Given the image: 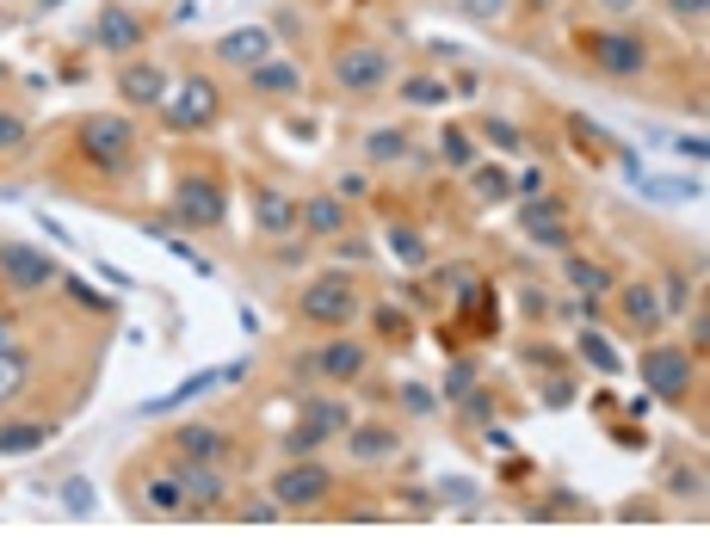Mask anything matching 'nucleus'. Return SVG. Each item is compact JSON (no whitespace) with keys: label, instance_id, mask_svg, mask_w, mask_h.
<instances>
[{"label":"nucleus","instance_id":"f257e3e1","mask_svg":"<svg viewBox=\"0 0 710 555\" xmlns=\"http://www.w3.org/2000/svg\"><path fill=\"white\" fill-rule=\"evenodd\" d=\"M136 123L124 118V111H87V118L75 123V154L87 161V167H99L106 179H118V173L136 167Z\"/></svg>","mask_w":710,"mask_h":555},{"label":"nucleus","instance_id":"f03ea898","mask_svg":"<svg viewBox=\"0 0 710 555\" xmlns=\"http://www.w3.org/2000/svg\"><path fill=\"white\" fill-rule=\"evenodd\" d=\"M636 377H643L648 401L686 407L692 389H698V358L686 352V346H674V339H655V346H643V358H636Z\"/></svg>","mask_w":710,"mask_h":555},{"label":"nucleus","instance_id":"7ed1b4c3","mask_svg":"<svg viewBox=\"0 0 710 555\" xmlns=\"http://www.w3.org/2000/svg\"><path fill=\"white\" fill-rule=\"evenodd\" d=\"M359 315H364V296L347 272H321L297 291V322H309V327H328L334 334V327H352Z\"/></svg>","mask_w":710,"mask_h":555},{"label":"nucleus","instance_id":"20e7f679","mask_svg":"<svg viewBox=\"0 0 710 555\" xmlns=\"http://www.w3.org/2000/svg\"><path fill=\"white\" fill-rule=\"evenodd\" d=\"M581 56L605 80H643L648 62H655V44L643 31H581Z\"/></svg>","mask_w":710,"mask_h":555},{"label":"nucleus","instance_id":"39448f33","mask_svg":"<svg viewBox=\"0 0 710 555\" xmlns=\"http://www.w3.org/2000/svg\"><path fill=\"white\" fill-rule=\"evenodd\" d=\"M222 216H229V198H222V185L210 173H186L174 185V198H167V222H179L186 235L222 229Z\"/></svg>","mask_w":710,"mask_h":555},{"label":"nucleus","instance_id":"423d86ee","mask_svg":"<svg viewBox=\"0 0 710 555\" xmlns=\"http://www.w3.org/2000/svg\"><path fill=\"white\" fill-rule=\"evenodd\" d=\"M328 75L340 92H352V99H371V92L390 87V50L383 44H340L328 56Z\"/></svg>","mask_w":710,"mask_h":555},{"label":"nucleus","instance_id":"0eeeda50","mask_svg":"<svg viewBox=\"0 0 710 555\" xmlns=\"http://www.w3.org/2000/svg\"><path fill=\"white\" fill-rule=\"evenodd\" d=\"M272 500H278L284 512H316L321 500L334 493V469L316 457H284V469L272 476Z\"/></svg>","mask_w":710,"mask_h":555},{"label":"nucleus","instance_id":"6e6552de","mask_svg":"<svg viewBox=\"0 0 710 555\" xmlns=\"http://www.w3.org/2000/svg\"><path fill=\"white\" fill-rule=\"evenodd\" d=\"M161 118L174 123L179 137H198V130H210V123L222 118V92L210 75H186L167 99H161Z\"/></svg>","mask_w":710,"mask_h":555},{"label":"nucleus","instance_id":"1a4fd4ad","mask_svg":"<svg viewBox=\"0 0 710 555\" xmlns=\"http://www.w3.org/2000/svg\"><path fill=\"white\" fill-rule=\"evenodd\" d=\"M63 278V265H56V253L50 247H32V241H0V284L13 296H37L50 291Z\"/></svg>","mask_w":710,"mask_h":555},{"label":"nucleus","instance_id":"9d476101","mask_svg":"<svg viewBox=\"0 0 710 555\" xmlns=\"http://www.w3.org/2000/svg\"><path fill=\"white\" fill-rule=\"evenodd\" d=\"M94 44L106 50V56H118V62H130L142 44H149V25H142L136 13H130L124 0H106L94 13Z\"/></svg>","mask_w":710,"mask_h":555},{"label":"nucleus","instance_id":"9b49d317","mask_svg":"<svg viewBox=\"0 0 710 555\" xmlns=\"http://www.w3.org/2000/svg\"><path fill=\"white\" fill-rule=\"evenodd\" d=\"M316 370L328 377V383H359L364 370H371V346L352 339L347 327H334V334L316 346Z\"/></svg>","mask_w":710,"mask_h":555},{"label":"nucleus","instance_id":"f8f14e48","mask_svg":"<svg viewBox=\"0 0 710 555\" xmlns=\"http://www.w3.org/2000/svg\"><path fill=\"white\" fill-rule=\"evenodd\" d=\"M174 92V75L161 68V62H136L130 56L124 68H118V99L124 106H136V111H161V99Z\"/></svg>","mask_w":710,"mask_h":555},{"label":"nucleus","instance_id":"ddd939ff","mask_svg":"<svg viewBox=\"0 0 710 555\" xmlns=\"http://www.w3.org/2000/svg\"><path fill=\"white\" fill-rule=\"evenodd\" d=\"M253 229L272 235V241H291V235L303 229V198H291L278 185H260V192H253Z\"/></svg>","mask_w":710,"mask_h":555},{"label":"nucleus","instance_id":"4468645a","mask_svg":"<svg viewBox=\"0 0 710 555\" xmlns=\"http://www.w3.org/2000/svg\"><path fill=\"white\" fill-rule=\"evenodd\" d=\"M272 50H278V44H272L266 25H236V31H222L217 44H210V56H217L222 68H241V75H248V68H260Z\"/></svg>","mask_w":710,"mask_h":555},{"label":"nucleus","instance_id":"2eb2a0df","mask_svg":"<svg viewBox=\"0 0 710 555\" xmlns=\"http://www.w3.org/2000/svg\"><path fill=\"white\" fill-rule=\"evenodd\" d=\"M179 476H186V512H192V519H210V512L229 507L222 463H179Z\"/></svg>","mask_w":710,"mask_h":555},{"label":"nucleus","instance_id":"dca6fc26","mask_svg":"<svg viewBox=\"0 0 710 555\" xmlns=\"http://www.w3.org/2000/svg\"><path fill=\"white\" fill-rule=\"evenodd\" d=\"M142 512H155V519H192L186 512V476H179V463H161L142 476Z\"/></svg>","mask_w":710,"mask_h":555},{"label":"nucleus","instance_id":"f3484780","mask_svg":"<svg viewBox=\"0 0 710 555\" xmlns=\"http://www.w3.org/2000/svg\"><path fill=\"white\" fill-rule=\"evenodd\" d=\"M167 450H174V463H222L229 457V432L210 426V420H192V426H179L167 438Z\"/></svg>","mask_w":710,"mask_h":555},{"label":"nucleus","instance_id":"a211bd4d","mask_svg":"<svg viewBox=\"0 0 710 555\" xmlns=\"http://www.w3.org/2000/svg\"><path fill=\"white\" fill-rule=\"evenodd\" d=\"M618 315H624V327L631 334H662V296H655V284H624V291H612Z\"/></svg>","mask_w":710,"mask_h":555},{"label":"nucleus","instance_id":"6ab92c4d","mask_svg":"<svg viewBox=\"0 0 710 555\" xmlns=\"http://www.w3.org/2000/svg\"><path fill=\"white\" fill-rule=\"evenodd\" d=\"M340 438H347V457H352V463H390L395 450H402V432H395V426H383V420H364V426H347Z\"/></svg>","mask_w":710,"mask_h":555},{"label":"nucleus","instance_id":"aec40b11","mask_svg":"<svg viewBox=\"0 0 710 555\" xmlns=\"http://www.w3.org/2000/svg\"><path fill=\"white\" fill-rule=\"evenodd\" d=\"M248 92H253V99H297V92H303V68H297V62L266 56L260 68H248Z\"/></svg>","mask_w":710,"mask_h":555},{"label":"nucleus","instance_id":"412c9836","mask_svg":"<svg viewBox=\"0 0 710 555\" xmlns=\"http://www.w3.org/2000/svg\"><path fill=\"white\" fill-rule=\"evenodd\" d=\"M562 278H568V284H575V291H581V296H600V303H605V296L618 291L612 265L587 260V253H575V247H568V253H562Z\"/></svg>","mask_w":710,"mask_h":555},{"label":"nucleus","instance_id":"4be33fe9","mask_svg":"<svg viewBox=\"0 0 710 555\" xmlns=\"http://www.w3.org/2000/svg\"><path fill=\"white\" fill-rule=\"evenodd\" d=\"M303 229L334 241V235H347V198L340 192H316V198H303Z\"/></svg>","mask_w":710,"mask_h":555},{"label":"nucleus","instance_id":"5701e85b","mask_svg":"<svg viewBox=\"0 0 710 555\" xmlns=\"http://www.w3.org/2000/svg\"><path fill=\"white\" fill-rule=\"evenodd\" d=\"M297 414L309 420L321 438H340V432L352 426V407H347L340 395H303V401H297Z\"/></svg>","mask_w":710,"mask_h":555},{"label":"nucleus","instance_id":"b1692460","mask_svg":"<svg viewBox=\"0 0 710 555\" xmlns=\"http://www.w3.org/2000/svg\"><path fill=\"white\" fill-rule=\"evenodd\" d=\"M50 445V420H0V457H32Z\"/></svg>","mask_w":710,"mask_h":555},{"label":"nucleus","instance_id":"393cba45","mask_svg":"<svg viewBox=\"0 0 710 555\" xmlns=\"http://www.w3.org/2000/svg\"><path fill=\"white\" fill-rule=\"evenodd\" d=\"M217 383H222V370H198V377H186V383L167 389V395H149V401H142V414H174V407H186V401L210 395Z\"/></svg>","mask_w":710,"mask_h":555},{"label":"nucleus","instance_id":"a878e982","mask_svg":"<svg viewBox=\"0 0 710 555\" xmlns=\"http://www.w3.org/2000/svg\"><path fill=\"white\" fill-rule=\"evenodd\" d=\"M25 383H32V358L19 352V346H0V407L25 395Z\"/></svg>","mask_w":710,"mask_h":555},{"label":"nucleus","instance_id":"bb28decb","mask_svg":"<svg viewBox=\"0 0 710 555\" xmlns=\"http://www.w3.org/2000/svg\"><path fill=\"white\" fill-rule=\"evenodd\" d=\"M470 192H476V204H506V198H513V179H506L501 167H489V161H476V167H470Z\"/></svg>","mask_w":710,"mask_h":555},{"label":"nucleus","instance_id":"cd10ccee","mask_svg":"<svg viewBox=\"0 0 710 555\" xmlns=\"http://www.w3.org/2000/svg\"><path fill=\"white\" fill-rule=\"evenodd\" d=\"M383 247H390L395 260L402 265H414V272H420L426 265V235L420 229H408V222H390V235H383Z\"/></svg>","mask_w":710,"mask_h":555},{"label":"nucleus","instance_id":"c85d7f7f","mask_svg":"<svg viewBox=\"0 0 710 555\" xmlns=\"http://www.w3.org/2000/svg\"><path fill=\"white\" fill-rule=\"evenodd\" d=\"M402 154H408V130H371L364 137V161L371 167H395Z\"/></svg>","mask_w":710,"mask_h":555},{"label":"nucleus","instance_id":"c756f323","mask_svg":"<svg viewBox=\"0 0 710 555\" xmlns=\"http://www.w3.org/2000/svg\"><path fill=\"white\" fill-rule=\"evenodd\" d=\"M439 161H445V167H458V173H470V167H476V142H470V130H463V123H445V137H439Z\"/></svg>","mask_w":710,"mask_h":555},{"label":"nucleus","instance_id":"7c9ffc66","mask_svg":"<svg viewBox=\"0 0 710 555\" xmlns=\"http://www.w3.org/2000/svg\"><path fill=\"white\" fill-rule=\"evenodd\" d=\"M636 192H648V198H662V204L704 198V192H698V179H655V173H636Z\"/></svg>","mask_w":710,"mask_h":555},{"label":"nucleus","instance_id":"2f4dec72","mask_svg":"<svg viewBox=\"0 0 710 555\" xmlns=\"http://www.w3.org/2000/svg\"><path fill=\"white\" fill-rule=\"evenodd\" d=\"M395 92H402L408 106H445V99H451V87H445L439 75H408V80H402Z\"/></svg>","mask_w":710,"mask_h":555},{"label":"nucleus","instance_id":"473e14b6","mask_svg":"<svg viewBox=\"0 0 710 555\" xmlns=\"http://www.w3.org/2000/svg\"><path fill=\"white\" fill-rule=\"evenodd\" d=\"M575 346H581V358H587V364H593V370H600V377H618V370H624V358H618L612 346H605V339L593 334V327H587V334L575 339Z\"/></svg>","mask_w":710,"mask_h":555},{"label":"nucleus","instance_id":"72a5a7b5","mask_svg":"<svg viewBox=\"0 0 710 555\" xmlns=\"http://www.w3.org/2000/svg\"><path fill=\"white\" fill-rule=\"evenodd\" d=\"M321 445H328V438H321V432L309 426V420H303V414H297V426H291V432H284V438H278V450H284V457H316Z\"/></svg>","mask_w":710,"mask_h":555},{"label":"nucleus","instance_id":"f704fd0d","mask_svg":"<svg viewBox=\"0 0 710 555\" xmlns=\"http://www.w3.org/2000/svg\"><path fill=\"white\" fill-rule=\"evenodd\" d=\"M655 296H662V315H686V308H692V284H686V272H667L662 284H655Z\"/></svg>","mask_w":710,"mask_h":555},{"label":"nucleus","instance_id":"c9c22d12","mask_svg":"<svg viewBox=\"0 0 710 555\" xmlns=\"http://www.w3.org/2000/svg\"><path fill=\"white\" fill-rule=\"evenodd\" d=\"M371 322H378V334L395 339V346H408V339H414V322L395 303H378V308H371Z\"/></svg>","mask_w":710,"mask_h":555},{"label":"nucleus","instance_id":"e433bc0d","mask_svg":"<svg viewBox=\"0 0 710 555\" xmlns=\"http://www.w3.org/2000/svg\"><path fill=\"white\" fill-rule=\"evenodd\" d=\"M532 235L537 247H550V253H568V247H575V229H568V216H556V222H532Z\"/></svg>","mask_w":710,"mask_h":555},{"label":"nucleus","instance_id":"4c0bfd02","mask_svg":"<svg viewBox=\"0 0 710 555\" xmlns=\"http://www.w3.org/2000/svg\"><path fill=\"white\" fill-rule=\"evenodd\" d=\"M556 216H568V204L562 198H520V229H532V222H556Z\"/></svg>","mask_w":710,"mask_h":555},{"label":"nucleus","instance_id":"58836bf2","mask_svg":"<svg viewBox=\"0 0 710 555\" xmlns=\"http://www.w3.org/2000/svg\"><path fill=\"white\" fill-rule=\"evenodd\" d=\"M686 315H692V334H686V352H692L698 364H704V352H710V308L692 296V308H686Z\"/></svg>","mask_w":710,"mask_h":555},{"label":"nucleus","instance_id":"ea45409f","mask_svg":"<svg viewBox=\"0 0 710 555\" xmlns=\"http://www.w3.org/2000/svg\"><path fill=\"white\" fill-rule=\"evenodd\" d=\"M667 493H674V500H698V493H704V469H692V463L667 469Z\"/></svg>","mask_w":710,"mask_h":555},{"label":"nucleus","instance_id":"a19ab883","mask_svg":"<svg viewBox=\"0 0 710 555\" xmlns=\"http://www.w3.org/2000/svg\"><path fill=\"white\" fill-rule=\"evenodd\" d=\"M63 507L75 512V519H94V481H87V476H68V481H63Z\"/></svg>","mask_w":710,"mask_h":555},{"label":"nucleus","instance_id":"79ce46f5","mask_svg":"<svg viewBox=\"0 0 710 555\" xmlns=\"http://www.w3.org/2000/svg\"><path fill=\"white\" fill-rule=\"evenodd\" d=\"M63 291L75 296V308H87V315H111V296H99V284H87V278H68Z\"/></svg>","mask_w":710,"mask_h":555},{"label":"nucleus","instance_id":"37998d69","mask_svg":"<svg viewBox=\"0 0 710 555\" xmlns=\"http://www.w3.org/2000/svg\"><path fill=\"white\" fill-rule=\"evenodd\" d=\"M32 142V123L19 118V111H0V154H19Z\"/></svg>","mask_w":710,"mask_h":555},{"label":"nucleus","instance_id":"c03bdc74","mask_svg":"<svg viewBox=\"0 0 710 555\" xmlns=\"http://www.w3.org/2000/svg\"><path fill=\"white\" fill-rule=\"evenodd\" d=\"M433 407H439V395H433V389H426V383H402V414L426 420V414H433Z\"/></svg>","mask_w":710,"mask_h":555},{"label":"nucleus","instance_id":"a18cd8bd","mask_svg":"<svg viewBox=\"0 0 710 555\" xmlns=\"http://www.w3.org/2000/svg\"><path fill=\"white\" fill-rule=\"evenodd\" d=\"M463 389H476V358H458V364L445 370V401H458Z\"/></svg>","mask_w":710,"mask_h":555},{"label":"nucleus","instance_id":"49530a36","mask_svg":"<svg viewBox=\"0 0 710 555\" xmlns=\"http://www.w3.org/2000/svg\"><path fill=\"white\" fill-rule=\"evenodd\" d=\"M334 253H340V265H364V260H371V253H378V247H371V241H364V235H334Z\"/></svg>","mask_w":710,"mask_h":555},{"label":"nucleus","instance_id":"de8ad7c7","mask_svg":"<svg viewBox=\"0 0 710 555\" xmlns=\"http://www.w3.org/2000/svg\"><path fill=\"white\" fill-rule=\"evenodd\" d=\"M236 519H248V524H272V519H284V507H278V500H241Z\"/></svg>","mask_w":710,"mask_h":555},{"label":"nucleus","instance_id":"09e8293b","mask_svg":"<svg viewBox=\"0 0 710 555\" xmlns=\"http://www.w3.org/2000/svg\"><path fill=\"white\" fill-rule=\"evenodd\" d=\"M458 407H463V414H470V420H482V426H489V414H494V395H489V389H463V395H458Z\"/></svg>","mask_w":710,"mask_h":555},{"label":"nucleus","instance_id":"8fccbe9b","mask_svg":"<svg viewBox=\"0 0 710 555\" xmlns=\"http://www.w3.org/2000/svg\"><path fill=\"white\" fill-rule=\"evenodd\" d=\"M482 137H489L494 142V149H506V154H513V149H520V130H513V123H506V118H489V123H482Z\"/></svg>","mask_w":710,"mask_h":555},{"label":"nucleus","instance_id":"3c124183","mask_svg":"<svg viewBox=\"0 0 710 555\" xmlns=\"http://www.w3.org/2000/svg\"><path fill=\"white\" fill-rule=\"evenodd\" d=\"M458 7L476 19V25H494V19H506V0H458Z\"/></svg>","mask_w":710,"mask_h":555},{"label":"nucleus","instance_id":"603ef678","mask_svg":"<svg viewBox=\"0 0 710 555\" xmlns=\"http://www.w3.org/2000/svg\"><path fill=\"white\" fill-rule=\"evenodd\" d=\"M674 154H679V161H692V167H698V161H704V154H710V137H704V130H692V137H679V142H674Z\"/></svg>","mask_w":710,"mask_h":555},{"label":"nucleus","instance_id":"864d4df0","mask_svg":"<svg viewBox=\"0 0 710 555\" xmlns=\"http://www.w3.org/2000/svg\"><path fill=\"white\" fill-rule=\"evenodd\" d=\"M439 500H451V507H470V500H476V481H463V476L439 481Z\"/></svg>","mask_w":710,"mask_h":555},{"label":"nucleus","instance_id":"5fc2aeb1","mask_svg":"<svg viewBox=\"0 0 710 555\" xmlns=\"http://www.w3.org/2000/svg\"><path fill=\"white\" fill-rule=\"evenodd\" d=\"M612 445H618V450H643V445H648V432H636V426H612Z\"/></svg>","mask_w":710,"mask_h":555},{"label":"nucleus","instance_id":"6e6d98bb","mask_svg":"<svg viewBox=\"0 0 710 555\" xmlns=\"http://www.w3.org/2000/svg\"><path fill=\"white\" fill-rule=\"evenodd\" d=\"M568 401H575V383H550V389H544V407H568Z\"/></svg>","mask_w":710,"mask_h":555},{"label":"nucleus","instance_id":"4d7b16f0","mask_svg":"<svg viewBox=\"0 0 710 555\" xmlns=\"http://www.w3.org/2000/svg\"><path fill=\"white\" fill-rule=\"evenodd\" d=\"M667 7H674L679 19H704L710 13V0H667Z\"/></svg>","mask_w":710,"mask_h":555},{"label":"nucleus","instance_id":"13d9d810","mask_svg":"<svg viewBox=\"0 0 710 555\" xmlns=\"http://www.w3.org/2000/svg\"><path fill=\"white\" fill-rule=\"evenodd\" d=\"M340 198H364V173H347V179H340Z\"/></svg>","mask_w":710,"mask_h":555},{"label":"nucleus","instance_id":"bf43d9fd","mask_svg":"<svg viewBox=\"0 0 710 555\" xmlns=\"http://www.w3.org/2000/svg\"><path fill=\"white\" fill-rule=\"evenodd\" d=\"M593 7H605V13H636L643 0H593Z\"/></svg>","mask_w":710,"mask_h":555},{"label":"nucleus","instance_id":"052dcab7","mask_svg":"<svg viewBox=\"0 0 710 555\" xmlns=\"http://www.w3.org/2000/svg\"><path fill=\"white\" fill-rule=\"evenodd\" d=\"M0 346H7V308H0Z\"/></svg>","mask_w":710,"mask_h":555},{"label":"nucleus","instance_id":"680f3d73","mask_svg":"<svg viewBox=\"0 0 710 555\" xmlns=\"http://www.w3.org/2000/svg\"><path fill=\"white\" fill-rule=\"evenodd\" d=\"M0 87H7V62H0Z\"/></svg>","mask_w":710,"mask_h":555},{"label":"nucleus","instance_id":"e2e57ef3","mask_svg":"<svg viewBox=\"0 0 710 555\" xmlns=\"http://www.w3.org/2000/svg\"><path fill=\"white\" fill-rule=\"evenodd\" d=\"M0 25H7V13H0Z\"/></svg>","mask_w":710,"mask_h":555}]
</instances>
